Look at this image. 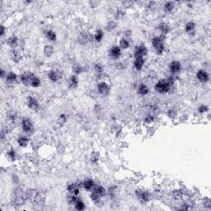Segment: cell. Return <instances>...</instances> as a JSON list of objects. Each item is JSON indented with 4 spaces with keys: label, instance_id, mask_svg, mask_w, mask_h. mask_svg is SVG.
<instances>
[{
    "label": "cell",
    "instance_id": "obj_1",
    "mask_svg": "<svg viewBox=\"0 0 211 211\" xmlns=\"http://www.w3.org/2000/svg\"><path fill=\"white\" fill-rule=\"evenodd\" d=\"M27 199V193L22 187H18L13 191L11 200L13 205H14L15 206L23 205Z\"/></svg>",
    "mask_w": 211,
    "mask_h": 211
},
{
    "label": "cell",
    "instance_id": "obj_2",
    "mask_svg": "<svg viewBox=\"0 0 211 211\" xmlns=\"http://www.w3.org/2000/svg\"><path fill=\"white\" fill-rule=\"evenodd\" d=\"M164 38L163 37H155L153 38L152 40V45L153 46L155 52H156L157 55H162L164 52L165 50V46H164V43H163V40Z\"/></svg>",
    "mask_w": 211,
    "mask_h": 211
},
{
    "label": "cell",
    "instance_id": "obj_3",
    "mask_svg": "<svg viewBox=\"0 0 211 211\" xmlns=\"http://www.w3.org/2000/svg\"><path fill=\"white\" fill-rule=\"evenodd\" d=\"M172 85L167 80H160L154 85V89L158 93H167L170 91Z\"/></svg>",
    "mask_w": 211,
    "mask_h": 211
},
{
    "label": "cell",
    "instance_id": "obj_4",
    "mask_svg": "<svg viewBox=\"0 0 211 211\" xmlns=\"http://www.w3.org/2000/svg\"><path fill=\"white\" fill-rule=\"evenodd\" d=\"M21 125H22L23 130L24 132H26V133H32V131H33V129H34L32 120L29 118H23L22 120Z\"/></svg>",
    "mask_w": 211,
    "mask_h": 211
},
{
    "label": "cell",
    "instance_id": "obj_5",
    "mask_svg": "<svg viewBox=\"0 0 211 211\" xmlns=\"http://www.w3.org/2000/svg\"><path fill=\"white\" fill-rule=\"evenodd\" d=\"M196 78L200 83H207L210 80V75L205 69H200L196 73Z\"/></svg>",
    "mask_w": 211,
    "mask_h": 211
},
{
    "label": "cell",
    "instance_id": "obj_6",
    "mask_svg": "<svg viewBox=\"0 0 211 211\" xmlns=\"http://www.w3.org/2000/svg\"><path fill=\"white\" fill-rule=\"evenodd\" d=\"M35 77V75L30 73V72H25L21 75V82L25 85V86H28V85H31V82H32V78Z\"/></svg>",
    "mask_w": 211,
    "mask_h": 211
},
{
    "label": "cell",
    "instance_id": "obj_7",
    "mask_svg": "<svg viewBox=\"0 0 211 211\" xmlns=\"http://www.w3.org/2000/svg\"><path fill=\"white\" fill-rule=\"evenodd\" d=\"M27 106L28 107L32 110L37 111L40 108V104L37 101V99L34 96H29L27 99Z\"/></svg>",
    "mask_w": 211,
    "mask_h": 211
},
{
    "label": "cell",
    "instance_id": "obj_8",
    "mask_svg": "<svg viewBox=\"0 0 211 211\" xmlns=\"http://www.w3.org/2000/svg\"><path fill=\"white\" fill-rule=\"evenodd\" d=\"M61 77H62V74L59 70L52 69L51 71H49V73H48V78L51 82H54V83L58 82L61 78Z\"/></svg>",
    "mask_w": 211,
    "mask_h": 211
},
{
    "label": "cell",
    "instance_id": "obj_9",
    "mask_svg": "<svg viewBox=\"0 0 211 211\" xmlns=\"http://www.w3.org/2000/svg\"><path fill=\"white\" fill-rule=\"evenodd\" d=\"M168 68H169L170 72L172 74H177L181 71V64L180 63L179 61H177V60H173L168 65Z\"/></svg>",
    "mask_w": 211,
    "mask_h": 211
},
{
    "label": "cell",
    "instance_id": "obj_10",
    "mask_svg": "<svg viewBox=\"0 0 211 211\" xmlns=\"http://www.w3.org/2000/svg\"><path fill=\"white\" fill-rule=\"evenodd\" d=\"M97 91L101 95H107L110 92V87L108 83L106 82H100L97 85Z\"/></svg>",
    "mask_w": 211,
    "mask_h": 211
},
{
    "label": "cell",
    "instance_id": "obj_11",
    "mask_svg": "<svg viewBox=\"0 0 211 211\" xmlns=\"http://www.w3.org/2000/svg\"><path fill=\"white\" fill-rule=\"evenodd\" d=\"M148 50L146 48V46H143V45H140V46H138L134 51V58H137V57H143L144 58V56L147 55Z\"/></svg>",
    "mask_w": 211,
    "mask_h": 211
},
{
    "label": "cell",
    "instance_id": "obj_12",
    "mask_svg": "<svg viewBox=\"0 0 211 211\" xmlns=\"http://www.w3.org/2000/svg\"><path fill=\"white\" fill-rule=\"evenodd\" d=\"M81 186H83V185H78L77 183H70L67 186V190L72 195L78 196V194H79V191H80Z\"/></svg>",
    "mask_w": 211,
    "mask_h": 211
},
{
    "label": "cell",
    "instance_id": "obj_13",
    "mask_svg": "<svg viewBox=\"0 0 211 211\" xmlns=\"http://www.w3.org/2000/svg\"><path fill=\"white\" fill-rule=\"evenodd\" d=\"M109 55L113 59H118L121 55V49L117 46H112L109 51Z\"/></svg>",
    "mask_w": 211,
    "mask_h": 211
},
{
    "label": "cell",
    "instance_id": "obj_14",
    "mask_svg": "<svg viewBox=\"0 0 211 211\" xmlns=\"http://www.w3.org/2000/svg\"><path fill=\"white\" fill-rule=\"evenodd\" d=\"M136 193H137L138 197L143 202H148L150 200V194L147 191H137Z\"/></svg>",
    "mask_w": 211,
    "mask_h": 211
},
{
    "label": "cell",
    "instance_id": "obj_15",
    "mask_svg": "<svg viewBox=\"0 0 211 211\" xmlns=\"http://www.w3.org/2000/svg\"><path fill=\"white\" fill-rule=\"evenodd\" d=\"M143 64H144V58H143V57L134 58V68H135L136 70H138V71L142 70L143 67Z\"/></svg>",
    "mask_w": 211,
    "mask_h": 211
},
{
    "label": "cell",
    "instance_id": "obj_16",
    "mask_svg": "<svg viewBox=\"0 0 211 211\" xmlns=\"http://www.w3.org/2000/svg\"><path fill=\"white\" fill-rule=\"evenodd\" d=\"M137 92L138 94H139V95H141V96H145V95H147L148 93L149 92V89H148V87L146 84L141 83V84H139V87H138Z\"/></svg>",
    "mask_w": 211,
    "mask_h": 211
},
{
    "label": "cell",
    "instance_id": "obj_17",
    "mask_svg": "<svg viewBox=\"0 0 211 211\" xmlns=\"http://www.w3.org/2000/svg\"><path fill=\"white\" fill-rule=\"evenodd\" d=\"M78 78L77 75H72L69 78V86L70 88H76L78 86Z\"/></svg>",
    "mask_w": 211,
    "mask_h": 211
},
{
    "label": "cell",
    "instance_id": "obj_18",
    "mask_svg": "<svg viewBox=\"0 0 211 211\" xmlns=\"http://www.w3.org/2000/svg\"><path fill=\"white\" fill-rule=\"evenodd\" d=\"M91 39H92V37L90 35H88L87 32H83L78 37V41L80 42L81 44H86L88 41H90Z\"/></svg>",
    "mask_w": 211,
    "mask_h": 211
},
{
    "label": "cell",
    "instance_id": "obj_19",
    "mask_svg": "<svg viewBox=\"0 0 211 211\" xmlns=\"http://www.w3.org/2000/svg\"><path fill=\"white\" fill-rule=\"evenodd\" d=\"M18 80V75L15 74L14 72H9L6 76V83H13Z\"/></svg>",
    "mask_w": 211,
    "mask_h": 211
},
{
    "label": "cell",
    "instance_id": "obj_20",
    "mask_svg": "<svg viewBox=\"0 0 211 211\" xmlns=\"http://www.w3.org/2000/svg\"><path fill=\"white\" fill-rule=\"evenodd\" d=\"M158 29L162 35H167L170 32L169 25L166 23H161L158 25Z\"/></svg>",
    "mask_w": 211,
    "mask_h": 211
},
{
    "label": "cell",
    "instance_id": "obj_21",
    "mask_svg": "<svg viewBox=\"0 0 211 211\" xmlns=\"http://www.w3.org/2000/svg\"><path fill=\"white\" fill-rule=\"evenodd\" d=\"M7 45L8 46H9L10 47H12V48H14V47H16L17 45H18V38L17 37H15V36H13V37H10L8 40H7Z\"/></svg>",
    "mask_w": 211,
    "mask_h": 211
},
{
    "label": "cell",
    "instance_id": "obj_22",
    "mask_svg": "<svg viewBox=\"0 0 211 211\" xmlns=\"http://www.w3.org/2000/svg\"><path fill=\"white\" fill-rule=\"evenodd\" d=\"M93 191L96 192L97 195H99L101 197H105L106 196V191L101 186H95L94 189H93Z\"/></svg>",
    "mask_w": 211,
    "mask_h": 211
},
{
    "label": "cell",
    "instance_id": "obj_23",
    "mask_svg": "<svg viewBox=\"0 0 211 211\" xmlns=\"http://www.w3.org/2000/svg\"><path fill=\"white\" fill-rule=\"evenodd\" d=\"M175 8V3L174 2H167L165 3V4L163 6V10H164V12L166 13H172L173 9H174Z\"/></svg>",
    "mask_w": 211,
    "mask_h": 211
},
{
    "label": "cell",
    "instance_id": "obj_24",
    "mask_svg": "<svg viewBox=\"0 0 211 211\" xmlns=\"http://www.w3.org/2000/svg\"><path fill=\"white\" fill-rule=\"evenodd\" d=\"M28 143H29V139L26 136H20L18 139V143L20 147H27L28 145Z\"/></svg>",
    "mask_w": 211,
    "mask_h": 211
},
{
    "label": "cell",
    "instance_id": "obj_25",
    "mask_svg": "<svg viewBox=\"0 0 211 211\" xmlns=\"http://www.w3.org/2000/svg\"><path fill=\"white\" fill-rule=\"evenodd\" d=\"M83 188L87 191H90L93 188L94 186V181L92 179H86L83 181Z\"/></svg>",
    "mask_w": 211,
    "mask_h": 211
},
{
    "label": "cell",
    "instance_id": "obj_26",
    "mask_svg": "<svg viewBox=\"0 0 211 211\" xmlns=\"http://www.w3.org/2000/svg\"><path fill=\"white\" fill-rule=\"evenodd\" d=\"M103 37H104V32L101 29L96 30L95 34H94V40L96 42H101V40L103 39Z\"/></svg>",
    "mask_w": 211,
    "mask_h": 211
},
{
    "label": "cell",
    "instance_id": "obj_27",
    "mask_svg": "<svg viewBox=\"0 0 211 211\" xmlns=\"http://www.w3.org/2000/svg\"><path fill=\"white\" fill-rule=\"evenodd\" d=\"M46 38L50 41H55L56 39H57V36H56V33H55L53 30H49L47 31L46 33Z\"/></svg>",
    "mask_w": 211,
    "mask_h": 211
},
{
    "label": "cell",
    "instance_id": "obj_28",
    "mask_svg": "<svg viewBox=\"0 0 211 211\" xmlns=\"http://www.w3.org/2000/svg\"><path fill=\"white\" fill-rule=\"evenodd\" d=\"M21 58L22 57H21V55H20V53H19L18 51H15V50L12 51V52H11V59H12V60L13 62L18 63L19 61L21 60Z\"/></svg>",
    "mask_w": 211,
    "mask_h": 211
},
{
    "label": "cell",
    "instance_id": "obj_29",
    "mask_svg": "<svg viewBox=\"0 0 211 211\" xmlns=\"http://www.w3.org/2000/svg\"><path fill=\"white\" fill-rule=\"evenodd\" d=\"M54 53V48L50 45H46L44 47V54L46 57H51Z\"/></svg>",
    "mask_w": 211,
    "mask_h": 211
},
{
    "label": "cell",
    "instance_id": "obj_30",
    "mask_svg": "<svg viewBox=\"0 0 211 211\" xmlns=\"http://www.w3.org/2000/svg\"><path fill=\"white\" fill-rule=\"evenodd\" d=\"M116 27H117V24L115 21H110L106 25V30L107 32H112L113 30H115L116 28Z\"/></svg>",
    "mask_w": 211,
    "mask_h": 211
},
{
    "label": "cell",
    "instance_id": "obj_31",
    "mask_svg": "<svg viewBox=\"0 0 211 211\" xmlns=\"http://www.w3.org/2000/svg\"><path fill=\"white\" fill-rule=\"evenodd\" d=\"M195 28H196V24L193 22H188L185 26V30H186V32H188V33L194 32Z\"/></svg>",
    "mask_w": 211,
    "mask_h": 211
},
{
    "label": "cell",
    "instance_id": "obj_32",
    "mask_svg": "<svg viewBox=\"0 0 211 211\" xmlns=\"http://www.w3.org/2000/svg\"><path fill=\"white\" fill-rule=\"evenodd\" d=\"M120 49H128L129 47V42L126 39V38H122L120 41Z\"/></svg>",
    "mask_w": 211,
    "mask_h": 211
},
{
    "label": "cell",
    "instance_id": "obj_33",
    "mask_svg": "<svg viewBox=\"0 0 211 211\" xmlns=\"http://www.w3.org/2000/svg\"><path fill=\"white\" fill-rule=\"evenodd\" d=\"M94 69H95V72L97 75H101V74H103L104 72V68L103 66L101 65L100 63H96L94 65Z\"/></svg>",
    "mask_w": 211,
    "mask_h": 211
},
{
    "label": "cell",
    "instance_id": "obj_34",
    "mask_svg": "<svg viewBox=\"0 0 211 211\" xmlns=\"http://www.w3.org/2000/svg\"><path fill=\"white\" fill-rule=\"evenodd\" d=\"M72 69H73V72L75 74H80L83 72V67L82 65H80V64H74Z\"/></svg>",
    "mask_w": 211,
    "mask_h": 211
},
{
    "label": "cell",
    "instance_id": "obj_35",
    "mask_svg": "<svg viewBox=\"0 0 211 211\" xmlns=\"http://www.w3.org/2000/svg\"><path fill=\"white\" fill-rule=\"evenodd\" d=\"M41 79L35 75V77L32 78V82H31V86L33 87H38L41 86Z\"/></svg>",
    "mask_w": 211,
    "mask_h": 211
},
{
    "label": "cell",
    "instance_id": "obj_36",
    "mask_svg": "<svg viewBox=\"0 0 211 211\" xmlns=\"http://www.w3.org/2000/svg\"><path fill=\"white\" fill-rule=\"evenodd\" d=\"M74 207H75V209H76L77 210H83L85 209V205H84V203H83L82 200H78L77 202L74 204Z\"/></svg>",
    "mask_w": 211,
    "mask_h": 211
},
{
    "label": "cell",
    "instance_id": "obj_37",
    "mask_svg": "<svg viewBox=\"0 0 211 211\" xmlns=\"http://www.w3.org/2000/svg\"><path fill=\"white\" fill-rule=\"evenodd\" d=\"M8 156L9 158L11 160L14 161L16 159V157H17V153H16V151L14 150L13 148H11L8 151Z\"/></svg>",
    "mask_w": 211,
    "mask_h": 211
},
{
    "label": "cell",
    "instance_id": "obj_38",
    "mask_svg": "<svg viewBox=\"0 0 211 211\" xmlns=\"http://www.w3.org/2000/svg\"><path fill=\"white\" fill-rule=\"evenodd\" d=\"M67 200H68V202H69L70 205H74V204L77 202V200H78V197H77L75 195H71V196H68Z\"/></svg>",
    "mask_w": 211,
    "mask_h": 211
},
{
    "label": "cell",
    "instance_id": "obj_39",
    "mask_svg": "<svg viewBox=\"0 0 211 211\" xmlns=\"http://www.w3.org/2000/svg\"><path fill=\"white\" fill-rule=\"evenodd\" d=\"M182 196H183V192L181 191H175L174 192H173V197H174V199H176V200H181V198H182Z\"/></svg>",
    "mask_w": 211,
    "mask_h": 211
},
{
    "label": "cell",
    "instance_id": "obj_40",
    "mask_svg": "<svg viewBox=\"0 0 211 211\" xmlns=\"http://www.w3.org/2000/svg\"><path fill=\"white\" fill-rule=\"evenodd\" d=\"M115 194H116L115 187H110L108 190V195L110 196V197L114 198L115 196Z\"/></svg>",
    "mask_w": 211,
    "mask_h": 211
},
{
    "label": "cell",
    "instance_id": "obj_41",
    "mask_svg": "<svg viewBox=\"0 0 211 211\" xmlns=\"http://www.w3.org/2000/svg\"><path fill=\"white\" fill-rule=\"evenodd\" d=\"M153 120H154V116L153 115H148L144 118V122L147 124H150Z\"/></svg>",
    "mask_w": 211,
    "mask_h": 211
},
{
    "label": "cell",
    "instance_id": "obj_42",
    "mask_svg": "<svg viewBox=\"0 0 211 211\" xmlns=\"http://www.w3.org/2000/svg\"><path fill=\"white\" fill-rule=\"evenodd\" d=\"M16 117H17V115H16V113L14 112V111H10L8 112V118L9 120L11 121H14L15 120H16Z\"/></svg>",
    "mask_w": 211,
    "mask_h": 211
},
{
    "label": "cell",
    "instance_id": "obj_43",
    "mask_svg": "<svg viewBox=\"0 0 211 211\" xmlns=\"http://www.w3.org/2000/svg\"><path fill=\"white\" fill-rule=\"evenodd\" d=\"M124 16V12L123 10L121 9H117V11L115 12V17H116V18H123Z\"/></svg>",
    "mask_w": 211,
    "mask_h": 211
},
{
    "label": "cell",
    "instance_id": "obj_44",
    "mask_svg": "<svg viewBox=\"0 0 211 211\" xmlns=\"http://www.w3.org/2000/svg\"><path fill=\"white\" fill-rule=\"evenodd\" d=\"M198 110H199V112H200V113H201V114H203V113H205V112H207V110H208V106L205 105L200 106H199V108H198Z\"/></svg>",
    "mask_w": 211,
    "mask_h": 211
},
{
    "label": "cell",
    "instance_id": "obj_45",
    "mask_svg": "<svg viewBox=\"0 0 211 211\" xmlns=\"http://www.w3.org/2000/svg\"><path fill=\"white\" fill-rule=\"evenodd\" d=\"M91 162H92V163H96L98 160H99V158H98V155H97V153H92V155H91Z\"/></svg>",
    "mask_w": 211,
    "mask_h": 211
},
{
    "label": "cell",
    "instance_id": "obj_46",
    "mask_svg": "<svg viewBox=\"0 0 211 211\" xmlns=\"http://www.w3.org/2000/svg\"><path fill=\"white\" fill-rule=\"evenodd\" d=\"M66 120H67V116L64 114H61L59 117V120H58L60 124H64L66 122Z\"/></svg>",
    "mask_w": 211,
    "mask_h": 211
},
{
    "label": "cell",
    "instance_id": "obj_47",
    "mask_svg": "<svg viewBox=\"0 0 211 211\" xmlns=\"http://www.w3.org/2000/svg\"><path fill=\"white\" fill-rule=\"evenodd\" d=\"M115 66H116L117 69H120V70L124 69L126 68L125 64H124V63H123V62H118V63H116V64H115Z\"/></svg>",
    "mask_w": 211,
    "mask_h": 211
},
{
    "label": "cell",
    "instance_id": "obj_48",
    "mask_svg": "<svg viewBox=\"0 0 211 211\" xmlns=\"http://www.w3.org/2000/svg\"><path fill=\"white\" fill-rule=\"evenodd\" d=\"M5 34V27L4 26H1V32H0V35L1 37H4Z\"/></svg>",
    "mask_w": 211,
    "mask_h": 211
},
{
    "label": "cell",
    "instance_id": "obj_49",
    "mask_svg": "<svg viewBox=\"0 0 211 211\" xmlns=\"http://www.w3.org/2000/svg\"><path fill=\"white\" fill-rule=\"evenodd\" d=\"M4 75L7 76V73L5 74L4 70V69H2V70H1V77H2V78H4Z\"/></svg>",
    "mask_w": 211,
    "mask_h": 211
}]
</instances>
